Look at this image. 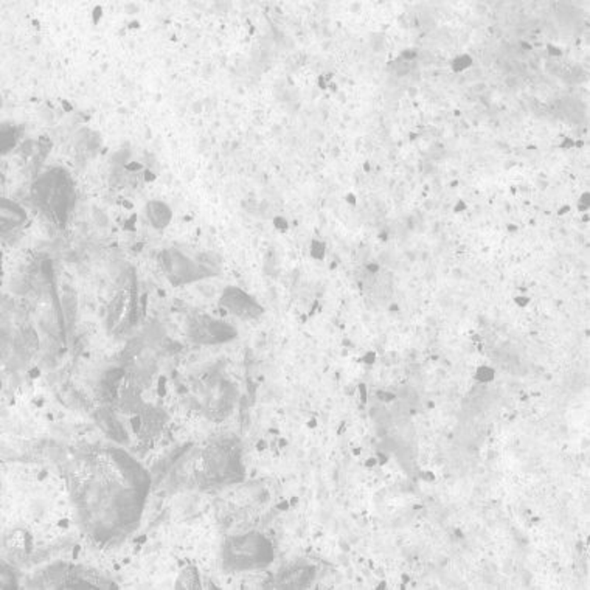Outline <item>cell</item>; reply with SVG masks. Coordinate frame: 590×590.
Segmentation results:
<instances>
[{"label":"cell","mask_w":590,"mask_h":590,"mask_svg":"<svg viewBox=\"0 0 590 590\" xmlns=\"http://www.w3.org/2000/svg\"><path fill=\"white\" fill-rule=\"evenodd\" d=\"M123 303H125V295L123 294L117 295V299L112 301V305H110L109 308V316H108L109 326H114L117 323L120 314H122V311H123Z\"/></svg>","instance_id":"6"},{"label":"cell","mask_w":590,"mask_h":590,"mask_svg":"<svg viewBox=\"0 0 590 590\" xmlns=\"http://www.w3.org/2000/svg\"><path fill=\"white\" fill-rule=\"evenodd\" d=\"M146 212H148V218L151 221V224H153L156 229H163L168 226L173 216L170 207L158 201L149 202Z\"/></svg>","instance_id":"4"},{"label":"cell","mask_w":590,"mask_h":590,"mask_svg":"<svg viewBox=\"0 0 590 590\" xmlns=\"http://www.w3.org/2000/svg\"><path fill=\"white\" fill-rule=\"evenodd\" d=\"M230 313H233L239 317H255L260 313V306L250 297L238 289H227L224 292V297L221 300Z\"/></svg>","instance_id":"3"},{"label":"cell","mask_w":590,"mask_h":590,"mask_svg":"<svg viewBox=\"0 0 590 590\" xmlns=\"http://www.w3.org/2000/svg\"><path fill=\"white\" fill-rule=\"evenodd\" d=\"M191 336L197 342L202 344H216V342H224L232 339L235 336V328L229 326L227 323H222L213 318H196L190 328Z\"/></svg>","instance_id":"2"},{"label":"cell","mask_w":590,"mask_h":590,"mask_svg":"<svg viewBox=\"0 0 590 590\" xmlns=\"http://www.w3.org/2000/svg\"><path fill=\"white\" fill-rule=\"evenodd\" d=\"M25 221V212H23L19 205L13 202H8L4 199L2 202V224L5 226L6 222H10L11 226H19L21 222Z\"/></svg>","instance_id":"5"},{"label":"cell","mask_w":590,"mask_h":590,"mask_svg":"<svg viewBox=\"0 0 590 590\" xmlns=\"http://www.w3.org/2000/svg\"><path fill=\"white\" fill-rule=\"evenodd\" d=\"M227 557L232 561L233 567L239 570H249L266 565L272 560V548L270 544L258 534L238 538L229 545Z\"/></svg>","instance_id":"1"}]
</instances>
